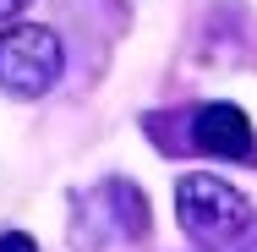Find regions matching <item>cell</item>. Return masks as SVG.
I'll return each mask as SVG.
<instances>
[{
  "instance_id": "cell-1",
  "label": "cell",
  "mask_w": 257,
  "mask_h": 252,
  "mask_svg": "<svg viewBox=\"0 0 257 252\" xmlns=\"http://www.w3.org/2000/svg\"><path fill=\"white\" fill-rule=\"evenodd\" d=\"M175 219L197 247L219 252L252 230V203L219 176H181L175 187Z\"/></svg>"
},
{
  "instance_id": "cell-2",
  "label": "cell",
  "mask_w": 257,
  "mask_h": 252,
  "mask_svg": "<svg viewBox=\"0 0 257 252\" xmlns=\"http://www.w3.org/2000/svg\"><path fill=\"white\" fill-rule=\"evenodd\" d=\"M60 66H66V50H60V39L50 28L22 22V28H6L0 33V88L6 94H17V99L50 94Z\"/></svg>"
},
{
  "instance_id": "cell-3",
  "label": "cell",
  "mask_w": 257,
  "mask_h": 252,
  "mask_svg": "<svg viewBox=\"0 0 257 252\" xmlns=\"http://www.w3.org/2000/svg\"><path fill=\"white\" fill-rule=\"evenodd\" d=\"M192 148L213 153V159L252 164L257 159V137H252L246 110H235V104H203V110L192 115Z\"/></svg>"
},
{
  "instance_id": "cell-4",
  "label": "cell",
  "mask_w": 257,
  "mask_h": 252,
  "mask_svg": "<svg viewBox=\"0 0 257 252\" xmlns=\"http://www.w3.org/2000/svg\"><path fill=\"white\" fill-rule=\"evenodd\" d=\"M0 252H39V247H33L22 230H6V236H0Z\"/></svg>"
},
{
  "instance_id": "cell-5",
  "label": "cell",
  "mask_w": 257,
  "mask_h": 252,
  "mask_svg": "<svg viewBox=\"0 0 257 252\" xmlns=\"http://www.w3.org/2000/svg\"><path fill=\"white\" fill-rule=\"evenodd\" d=\"M22 6H28V0H0V22H6V17H17Z\"/></svg>"
},
{
  "instance_id": "cell-6",
  "label": "cell",
  "mask_w": 257,
  "mask_h": 252,
  "mask_svg": "<svg viewBox=\"0 0 257 252\" xmlns=\"http://www.w3.org/2000/svg\"><path fill=\"white\" fill-rule=\"evenodd\" d=\"M235 252H257V236H252V241H241V247H235Z\"/></svg>"
}]
</instances>
